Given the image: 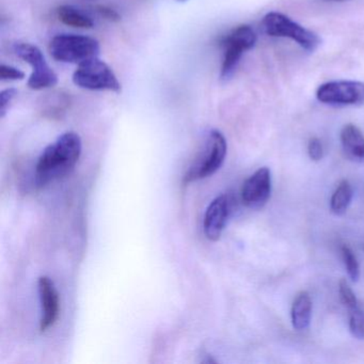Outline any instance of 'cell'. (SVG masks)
<instances>
[{
    "label": "cell",
    "mask_w": 364,
    "mask_h": 364,
    "mask_svg": "<svg viewBox=\"0 0 364 364\" xmlns=\"http://www.w3.org/2000/svg\"><path fill=\"white\" fill-rule=\"evenodd\" d=\"M82 144L75 132H68L42 152L36 166V182L46 186L71 173L80 161Z\"/></svg>",
    "instance_id": "6da1fadb"
},
{
    "label": "cell",
    "mask_w": 364,
    "mask_h": 364,
    "mask_svg": "<svg viewBox=\"0 0 364 364\" xmlns=\"http://www.w3.org/2000/svg\"><path fill=\"white\" fill-rule=\"evenodd\" d=\"M227 151V140L223 134L218 129H212L206 137L201 152L185 173L183 183L185 185L191 184L216 173L225 163Z\"/></svg>",
    "instance_id": "7a4b0ae2"
},
{
    "label": "cell",
    "mask_w": 364,
    "mask_h": 364,
    "mask_svg": "<svg viewBox=\"0 0 364 364\" xmlns=\"http://www.w3.org/2000/svg\"><path fill=\"white\" fill-rule=\"evenodd\" d=\"M264 33L269 37L287 38L296 42L302 50L315 52L321 44V38L314 31L306 28L280 12H269L262 20Z\"/></svg>",
    "instance_id": "3957f363"
},
{
    "label": "cell",
    "mask_w": 364,
    "mask_h": 364,
    "mask_svg": "<svg viewBox=\"0 0 364 364\" xmlns=\"http://www.w3.org/2000/svg\"><path fill=\"white\" fill-rule=\"evenodd\" d=\"M100 52L99 41L88 36L61 33L53 38L50 44L53 58L63 63L80 65L89 59L99 57Z\"/></svg>",
    "instance_id": "277c9868"
},
{
    "label": "cell",
    "mask_w": 364,
    "mask_h": 364,
    "mask_svg": "<svg viewBox=\"0 0 364 364\" xmlns=\"http://www.w3.org/2000/svg\"><path fill=\"white\" fill-rule=\"evenodd\" d=\"M257 41V33L249 25H240L223 37L221 40V46L223 48L220 67L221 80H228L234 75L245 53L252 50Z\"/></svg>",
    "instance_id": "5b68a950"
},
{
    "label": "cell",
    "mask_w": 364,
    "mask_h": 364,
    "mask_svg": "<svg viewBox=\"0 0 364 364\" xmlns=\"http://www.w3.org/2000/svg\"><path fill=\"white\" fill-rule=\"evenodd\" d=\"M76 86L91 91H112L119 93L121 84L112 68L95 57L78 65L73 74Z\"/></svg>",
    "instance_id": "8992f818"
},
{
    "label": "cell",
    "mask_w": 364,
    "mask_h": 364,
    "mask_svg": "<svg viewBox=\"0 0 364 364\" xmlns=\"http://www.w3.org/2000/svg\"><path fill=\"white\" fill-rule=\"evenodd\" d=\"M14 52L18 58L33 68L27 86L33 90L40 91L53 88L58 84V76L48 65L43 53L39 48L31 43H16Z\"/></svg>",
    "instance_id": "52a82bcc"
},
{
    "label": "cell",
    "mask_w": 364,
    "mask_h": 364,
    "mask_svg": "<svg viewBox=\"0 0 364 364\" xmlns=\"http://www.w3.org/2000/svg\"><path fill=\"white\" fill-rule=\"evenodd\" d=\"M316 99L326 105L345 107L364 104V82L355 80H333L321 85Z\"/></svg>",
    "instance_id": "ba28073f"
},
{
    "label": "cell",
    "mask_w": 364,
    "mask_h": 364,
    "mask_svg": "<svg viewBox=\"0 0 364 364\" xmlns=\"http://www.w3.org/2000/svg\"><path fill=\"white\" fill-rule=\"evenodd\" d=\"M272 186L270 170L267 167L259 168L242 185V203L252 210L264 208L272 195Z\"/></svg>",
    "instance_id": "9c48e42d"
},
{
    "label": "cell",
    "mask_w": 364,
    "mask_h": 364,
    "mask_svg": "<svg viewBox=\"0 0 364 364\" xmlns=\"http://www.w3.org/2000/svg\"><path fill=\"white\" fill-rule=\"evenodd\" d=\"M42 316L40 321V331L46 332L58 321L60 315V297L55 287L54 281L48 276L40 277L38 281Z\"/></svg>",
    "instance_id": "30bf717a"
},
{
    "label": "cell",
    "mask_w": 364,
    "mask_h": 364,
    "mask_svg": "<svg viewBox=\"0 0 364 364\" xmlns=\"http://www.w3.org/2000/svg\"><path fill=\"white\" fill-rule=\"evenodd\" d=\"M231 213V202L227 195H220L210 202L204 215V234L208 240L216 242L220 238Z\"/></svg>",
    "instance_id": "8fae6325"
},
{
    "label": "cell",
    "mask_w": 364,
    "mask_h": 364,
    "mask_svg": "<svg viewBox=\"0 0 364 364\" xmlns=\"http://www.w3.org/2000/svg\"><path fill=\"white\" fill-rule=\"evenodd\" d=\"M345 156L355 163L364 161V135L355 124L345 125L340 134Z\"/></svg>",
    "instance_id": "7c38bea8"
},
{
    "label": "cell",
    "mask_w": 364,
    "mask_h": 364,
    "mask_svg": "<svg viewBox=\"0 0 364 364\" xmlns=\"http://www.w3.org/2000/svg\"><path fill=\"white\" fill-rule=\"evenodd\" d=\"M294 329L304 331L308 329L312 317V300L308 291H302L296 296L291 310Z\"/></svg>",
    "instance_id": "4fadbf2b"
},
{
    "label": "cell",
    "mask_w": 364,
    "mask_h": 364,
    "mask_svg": "<svg viewBox=\"0 0 364 364\" xmlns=\"http://www.w3.org/2000/svg\"><path fill=\"white\" fill-rule=\"evenodd\" d=\"M57 16L60 22L73 28L90 29L95 26V22L88 14L73 6H61L57 9Z\"/></svg>",
    "instance_id": "5bb4252c"
},
{
    "label": "cell",
    "mask_w": 364,
    "mask_h": 364,
    "mask_svg": "<svg viewBox=\"0 0 364 364\" xmlns=\"http://www.w3.org/2000/svg\"><path fill=\"white\" fill-rule=\"evenodd\" d=\"M353 187L347 180L341 181L330 200V208L334 215L344 214L353 200Z\"/></svg>",
    "instance_id": "9a60e30c"
},
{
    "label": "cell",
    "mask_w": 364,
    "mask_h": 364,
    "mask_svg": "<svg viewBox=\"0 0 364 364\" xmlns=\"http://www.w3.org/2000/svg\"><path fill=\"white\" fill-rule=\"evenodd\" d=\"M341 252H342L343 261H344L345 267H346L349 278L351 279L353 282H357L360 278V266L359 263H358L357 257L346 245L342 247Z\"/></svg>",
    "instance_id": "2e32d148"
},
{
    "label": "cell",
    "mask_w": 364,
    "mask_h": 364,
    "mask_svg": "<svg viewBox=\"0 0 364 364\" xmlns=\"http://www.w3.org/2000/svg\"><path fill=\"white\" fill-rule=\"evenodd\" d=\"M349 330L358 340H364V309L359 306L349 311Z\"/></svg>",
    "instance_id": "e0dca14e"
},
{
    "label": "cell",
    "mask_w": 364,
    "mask_h": 364,
    "mask_svg": "<svg viewBox=\"0 0 364 364\" xmlns=\"http://www.w3.org/2000/svg\"><path fill=\"white\" fill-rule=\"evenodd\" d=\"M338 295H340L343 306H346L347 310H353L359 306L357 297H355V293H353L346 279H341L340 282H338Z\"/></svg>",
    "instance_id": "ac0fdd59"
},
{
    "label": "cell",
    "mask_w": 364,
    "mask_h": 364,
    "mask_svg": "<svg viewBox=\"0 0 364 364\" xmlns=\"http://www.w3.org/2000/svg\"><path fill=\"white\" fill-rule=\"evenodd\" d=\"M18 91L14 88L6 89L0 93V117L1 119L5 118L9 110L10 105H11L14 100L18 95Z\"/></svg>",
    "instance_id": "d6986e66"
},
{
    "label": "cell",
    "mask_w": 364,
    "mask_h": 364,
    "mask_svg": "<svg viewBox=\"0 0 364 364\" xmlns=\"http://www.w3.org/2000/svg\"><path fill=\"white\" fill-rule=\"evenodd\" d=\"M24 78V72L21 71L18 68L4 65V63L0 65V80H4V82H7V80H23Z\"/></svg>",
    "instance_id": "ffe728a7"
},
{
    "label": "cell",
    "mask_w": 364,
    "mask_h": 364,
    "mask_svg": "<svg viewBox=\"0 0 364 364\" xmlns=\"http://www.w3.org/2000/svg\"><path fill=\"white\" fill-rule=\"evenodd\" d=\"M308 154L314 161H319L323 156V144L318 138L313 137L309 140Z\"/></svg>",
    "instance_id": "44dd1931"
},
{
    "label": "cell",
    "mask_w": 364,
    "mask_h": 364,
    "mask_svg": "<svg viewBox=\"0 0 364 364\" xmlns=\"http://www.w3.org/2000/svg\"><path fill=\"white\" fill-rule=\"evenodd\" d=\"M97 11L100 16H103L105 20L109 21V22H119L121 20L120 14L116 10L107 7V6H97Z\"/></svg>",
    "instance_id": "7402d4cb"
},
{
    "label": "cell",
    "mask_w": 364,
    "mask_h": 364,
    "mask_svg": "<svg viewBox=\"0 0 364 364\" xmlns=\"http://www.w3.org/2000/svg\"><path fill=\"white\" fill-rule=\"evenodd\" d=\"M321 1H344V0H321Z\"/></svg>",
    "instance_id": "603a6c76"
},
{
    "label": "cell",
    "mask_w": 364,
    "mask_h": 364,
    "mask_svg": "<svg viewBox=\"0 0 364 364\" xmlns=\"http://www.w3.org/2000/svg\"><path fill=\"white\" fill-rule=\"evenodd\" d=\"M176 1H182V3H184V1H187V0H176Z\"/></svg>",
    "instance_id": "cb8c5ba5"
},
{
    "label": "cell",
    "mask_w": 364,
    "mask_h": 364,
    "mask_svg": "<svg viewBox=\"0 0 364 364\" xmlns=\"http://www.w3.org/2000/svg\"><path fill=\"white\" fill-rule=\"evenodd\" d=\"M86 1H95V0H86Z\"/></svg>",
    "instance_id": "d4e9b609"
},
{
    "label": "cell",
    "mask_w": 364,
    "mask_h": 364,
    "mask_svg": "<svg viewBox=\"0 0 364 364\" xmlns=\"http://www.w3.org/2000/svg\"><path fill=\"white\" fill-rule=\"evenodd\" d=\"M362 249H363V251H364V244H363V246H362Z\"/></svg>",
    "instance_id": "484cf974"
}]
</instances>
